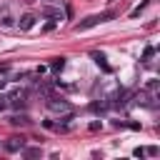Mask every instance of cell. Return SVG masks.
<instances>
[{
	"label": "cell",
	"instance_id": "e0dca14e",
	"mask_svg": "<svg viewBox=\"0 0 160 160\" xmlns=\"http://www.w3.org/2000/svg\"><path fill=\"white\" fill-rule=\"evenodd\" d=\"M5 82H8V80H2V78H0V90H2V88H5Z\"/></svg>",
	"mask_w": 160,
	"mask_h": 160
},
{
	"label": "cell",
	"instance_id": "2e32d148",
	"mask_svg": "<svg viewBox=\"0 0 160 160\" xmlns=\"http://www.w3.org/2000/svg\"><path fill=\"white\" fill-rule=\"evenodd\" d=\"M132 155H135V158H142V155H145V150H142V148H135V150H132Z\"/></svg>",
	"mask_w": 160,
	"mask_h": 160
},
{
	"label": "cell",
	"instance_id": "7c38bea8",
	"mask_svg": "<svg viewBox=\"0 0 160 160\" xmlns=\"http://www.w3.org/2000/svg\"><path fill=\"white\" fill-rule=\"evenodd\" d=\"M145 8H148V0H145V2H140V5H138V8L132 10V12H130V18H138V15H140V12L145 10Z\"/></svg>",
	"mask_w": 160,
	"mask_h": 160
},
{
	"label": "cell",
	"instance_id": "52a82bcc",
	"mask_svg": "<svg viewBox=\"0 0 160 160\" xmlns=\"http://www.w3.org/2000/svg\"><path fill=\"white\" fill-rule=\"evenodd\" d=\"M42 12H45L48 18H52V20H62V12H60L58 8H42Z\"/></svg>",
	"mask_w": 160,
	"mask_h": 160
},
{
	"label": "cell",
	"instance_id": "5bb4252c",
	"mask_svg": "<svg viewBox=\"0 0 160 160\" xmlns=\"http://www.w3.org/2000/svg\"><path fill=\"white\" fill-rule=\"evenodd\" d=\"M152 52H155V48H150V45H148V48H145V52H142V60H150V58H152Z\"/></svg>",
	"mask_w": 160,
	"mask_h": 160
},
{
	"label": "cell",
	"instance_id": "8fae6325",
	"mask_svg": "<svg viewBox=\"0 0 160 160\" xmlns=\"http://www.w3.org/2000/svg\"><path fill=\"white\" fill-rule=\"evenodd\" d=\"M25 158H40V148H22L20 150Z\"/></svg>",
	"mask_w": 160,
	"mask_h": 160
},
{
	"label": "cell",
	"instance_id": "5b68a950",
	"mask_svg": "<svg viewBox=\"0 0 160 160\" xmlns=\"http://www.w3.org/2000/svg\"><path fill=\"white\" fill-rule=\"evenodd\" d=\"M92 60H95V65H98L102 72H112V68L108 65V60H105V55H102V52H92Z\"/></svg>",
	"mask_w": 160,
	"mask_h": 160
},
{
	"label": "cell",
	"instance_id": "6da1fadb",
	"mask_svg": "<svg viewBox=\"0 0 160 160\" xmlns=\"http://www.w3.org/2000/svg\"><path fill=\"white\" fill-rule=\"evenodd\" d=\"M110 18H112V12H100V15H90V18L80 20V22L75 25V30H78V32H82V30H90V28H95V25H100V22L110 20Z\"/></svg>",
	"mask_w": 160,
	"mask_h": 160
},
{
	"label": "cell",
	"instance_id": "3957f363",
	"mask_svg": "<svg viewBox=\"0 0 160 160\" xmlns=\"http://www.w3.org/2000/svg\"><path fill=\"white\" fill-rule=\"evenodd\" d=\"M2 148H5V152H20V150L25 148V138H22V135H20V138H18V135H12V138H8V140H5V145H2Z\"/></svg>",
	"mask_w": 160,
	"mask_h": 160
},
{
	"label": "cell",
	"instance_id": "ba28073f",
	"mask_svg": "<svg viewBox=\"0 0 160 160\" xmlns=\"http://www.w3.org/2000/svg\"><path fill=\"white\" fill-rule=\"evenodd\" d=\"M62 68H65V58H55V60L50 62V70H52V72H60Z\"/></svg>",
	"mask_w": 160,
	"mask_h": 160
},
{
	"label": "cell",
	"instance_id": "30bf717a",
	"mask_svg": "<svg viewBox=\"0 0 160 160\" xmlns=\"http://www.w3.org/2000/svg\"><path fill=\"white\" fill-rule=\"evenodd\" d=\"M0 25H5V28H8V25H12V18H10L8 8H2V10H0Z\"/></svg>",
	"mask_w": 160,
	"mask_h": 160
},
{
	"label": "cell",
	"instance_id": "9c48e42d",
	"mask_svg": "<svg viewBox=\"0 0 160 160\" xmlns=\"http://www.w3.org/2000/svg\"><path fill=\"white\" fill-rule=\"evenodd\" d=\"M28 122H30V120H28L25 115H12V118H10V125H20V128H25Z\"/></svg>",
	"mask_w": 160,
	"mask_h": 160
},
{
	"label": "cell",
	"instance_id": "9a60e30c",
	"mask_svg": "<svg viewBox=\"0 0 160 160\" xmlns=\"http://www.w3.org/2000/svg\"><path fill=\"white\" fill-rule=\"evenodd\" d=\"M100 128H102V122H98V120H95V122H90V130H92V132H95V130H100Z\"/></svg>",
	"mask_w": 160,
	"mask_h": 160
},
{
	"label": "cell",
	"instance_id": "277c9868",
	"mask_svg": "<svg viewBox=\"0 0 160 160\" xmlns=\"http://www.w3.org/2000/svg\"><path fill=\"white\" fill-rule=\"evenodd\" d=\"M25 98H28V92H25V90H18V92L10 95V105H12V108H25V105H28Z\"/></svg>",
	"mask_w": 160,
	"mask_h": 160
},
{
	"label": "cell",
	"instance_id": "8992f818",
	"mask_svg": "<svg viewBox=\"0 0 160 160\" xmlns=\"http://www.w3.org/2000/svg\"><path fill=\"white\" fill-rule=\"evenodd\" d=\"M18 25H20V30H30V28L35 25V15H32V12H25V15L18 20Z\"/></svg>",
	"mask_w": 160,
	"mask_h": 160
},
{
	"label": "cell",
	"instance_id": "4fadbf2b",
	"mask_svg": "<svg viewBox=\"0 0 160 160\" xmlns=\"http://www.w3.org/2000/svg\"><path fill=\"white\" fill-rule=\"evenodd\" d=\"M55 25H58V20H48V22L42 25V32H50V30H55Z\"/></svg>",
	"mask_w": 160,
	"mask_h": 160
},
{
	"label": "cell",
	"instance_id": "7a4b0ae2",
	"mask_svg": "<svg viewBox=\"0 0 160 160\" xmlns=\"http://www.w3.org/2000/svg\"><path fill=\"white\" fill-rule=\"evenodd\" d=\"M45 105H48V110H52V112H62V115H65V112H72L70 102L62 100V98H58V95H48Z\"/></svg>",
	"mask_w": 160,
	"mask_h": 160
}]
</instances>
